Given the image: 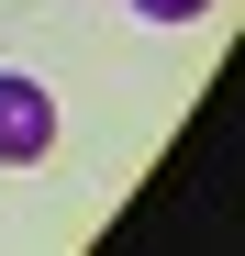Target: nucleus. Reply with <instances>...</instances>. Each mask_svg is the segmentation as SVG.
Segmentation results:
<instances>
[{
    "label": "nucleus",
    "mask_w": 245,
    "mask_h": 256,
    "mask_svg": "<svg viewBox=\"0 0 245 256\" xmlns=\"http://www.w3.org/2000/svg\"><path fill=\"white\" fill-rule=\"evenodd\" d=\"M45 145H56V100L34 78H0V167H34Z\"/></svg>",
    "instance_id": "obj_1"
},
{
    "label": "nucleus",
    "mask_w": 245,
    "mask_h": 256,
    "mask_svg": "<svg viewBox=\"0 0 245 256\" xmlns=\"http://www.w3.org/2000/svg\"><path fill=\"white\" fill-rule=\"evenodd\" d=\"M134 12H156V22H190V12H200V0H134Z\"/></svg>",
    "instance_id": "obj_2"
}]
</instances>
